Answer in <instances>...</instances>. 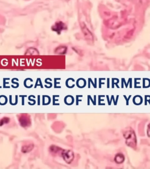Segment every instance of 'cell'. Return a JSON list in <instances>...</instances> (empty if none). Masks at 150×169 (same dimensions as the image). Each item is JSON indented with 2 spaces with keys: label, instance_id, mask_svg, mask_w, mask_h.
<instances>
[{
  "label": "cell",
  "instance_id": "1",
  "mask_svg": "<svg viewBox=\"0 0 150 169\" xmlns=\"http://www.w3.org/2000/svg\"><path fill=\"white\" fill-rule=\"evenodd\" d=\"M124 138L126 140V144L132 149L137 147L136 135L132 128L128 127L126 128L123 132Z\"/></svg>",
  "mask_w": 150,
  "mask_h": 169
},
{
  "label": "cell",
  "instance_id": "2",
  "mask_svg": "<svg viewBox=\"0 0 150 169\" xmlns=\"http://www.w3.org/2000/svg\"><path fill=\"white\" fill-rule=\"evenodd\" d=\"M18 121L20 125L23 127H27L31 125V117L28 114H21L18 117Z\"/></svg>",
  "mask_w": 150,
  "mask_h": 169
},
{
  "label": "cell",
  "instance_id": "3",
  "mask_svg": "<svg viewBox=\"0 0 150 169\" xmlns=\"http://www.w3.org/2000/svg\"><path fill=\"white\" fill-rule=\"evenodd\" d=\"M67 30L66 24L62 21L56 22L53 26H52V30L56 32L57 34H60L62 31Z\"/></svg>",
  "mask_w": 150,
  "mask_h": 169
},
{
  "label": "cell",
  "instance_id": "4",
  "mask_svg": "<svg viewBox=\"0 0 150 169\" xmlns=\"http://www.w3.org/2000/svg\"><path fill=\"white\" fill-rule=\"evenodd\" d=\"M62 157L67 164H71L74 159V153L71 150H64Z\"/></svg>",
  "mask_w": 150,
  "mask_h": 169
},
{
  "label": "cell",
  "instance_id": "5",
  "mask_svg": "<svg viewBox=\"0 0 150 169\" xmlns=\"http://www.w3.org/2000/svg\"><path fill=\"white\" fill-rule=\"evenodd\" d=\"M82 31L84 34V37L87 41L89 42H93V36L92 32L88 30V28L84 24H82Z\"/></svg>",
  "mask_w": 150,
  "mask_h": 169
},
{
  "label": "cell",
  "instance_id": "6",
  "mask_svg": "<svg viewBox=\"0 0 150 169\" xmlns=\"http://www.w3.org/2000/svg\"><path fill=\"white\" fill-rule=\"evenodd\" d=\"M49 150L53 155H59V156H62V154L65 150L62 148L57 147L55 145H52L49 148Z\"/></svg>",
  "mask_w": 150,
  "mask_h": 169
},
{
  "label": "cell",
  "instance_id": "7",
  "mask_svg": "<svg viewBox=\"0 0 150 169\" xmlns=\"http://www.w3.org/2000/svg\"><path fill=\"white\" fill-rule=\"evenodd\" d=\"M34 148V144L31 143H27L26 144H24L22 146L21 151L24 153H28L32 151Z\"/></svg>",
  "mask_w": 150,
  "mask_h": 169
},
{
  "label": "cell",
  "instance_id": "8",
  "mask_svg": "<svg viewBox=\"0 0 150 169\" xmlns=\"http://www.w3.org/2000/svg\"><path fill=\"white\" fill-rule=\"evenodd\" d=\"M124 160H125V157L121 153H118L115 156V161L117 164L120 165V164L123 163Z\"/></svg>",
  "mask_w": 150,
  "mask_h": 169
},
{
  "label": "cell",
  "instance_id": "9",
  "mask_svg": "<svg viewBox=\"0 0 150 169\" xmlns=\"http://www.w3.org/2000/svg\"><path fill=\"white\" fill-rule=\"evenodd\" d=\"M67 50V48L65 46H60V47H58L55 49V52L56 54L63 55V54H66Z\"/></svg>",
  "mask_w": 150,
  "mask_h": 169
},
{
  "label": "cell",
  "instance_id": "10",
  "mask_svg": "<svg viewBox=\"0 0 150 169\" xmlns=\"http://www.w3.org/2000/svg\"><path fill=\"white\" fill-rule=\"evenodd\" d=\"M25 55H39V52L35 48H29L27 50V52H25Z\"/></svg>",
  "mask_w": 150,
  "mask_h": 169
},
{
  "label": "cell",
  "instance_id": "11",
  "mask_svg": "<svg viewBox=\"0 0 150 169\" xmlns=\"http://www.w3.org/2000/svg\"><path fill=\"white\" fill-rule=\"evenodd\" d=\"M9 121H10V119H9V117H4V118H3L0 121V126H3L5 124L8 123L9 122Z\"/></svg>",
  "mask_w": 150,
  "mask_h": 169
},
{
  "label": "cell",
  "instance_id": "12",
  "mask_svg": "<svg viewBox=\"0 0 150 169\" xmlns=\"http://www.w3.org/2000/svg\"><path fill=\"white\" fill-rule=\"evenodd\" d=\"M147 135L148 137H150V123L148 125V127H147Z\"/></svg>",
  "mask_w": 150,
  "mask_h": 169
}]
</instances>
